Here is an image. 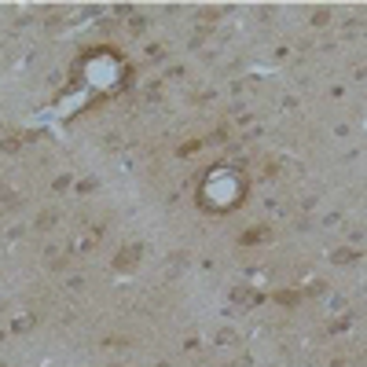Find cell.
<instances>
[{"instance_id": "1", "label": "cell", "mask_w": 367, "mask_h": 367, "mask_svg": "<svg viewBox=\"0 0 367 367\" xmlns=\"http://www.w3.org/2000/svg\"><path fill=\"white\" fill-rule=\"evenodd\" d=\"M33 327H37L33 316H18L15 323H11V331H15V334H26V331H33Z\"/></svg>"}, {"instance_id": "2", "label": "cell", "mask_w": 367, "mask_h": 367, "mask_svg": "<svg viewBox=\"0 0 367 367\" xmlns=\"http://www.w3.org/2000/svg\"><path fill=\"white\" fill-rule=\"evenodd\" d=\"M136 257H140V250H136V246H133V250H121V253H117V268L136 265Z\"/></svg>"}, {"instance_id": "3", "label": "cell", "mask_w": 367, "mask_h": 367, "mask_svg": "<svg viewBox=\"0 0 367 367\" xmlns=\"http://www.w3.org/2000/svg\"><path fill=\"white\" fill-rule=\"evenodd\" d=\"M235 301L250 305V301H257V294H253V290H246V286H235Z\"/></svg>"}, {"instance_id": "4", "label": "cell", "mask_w": 367, "mask_h": 367, "mask_svg": "<svg viewBox=\"0 0 367 367\" xmlns=\"http://www.w3.org/2000/svg\"><path fill=\"white\" fill-rule=\"evenodd\" d=\"M334 261H338V265H352V261H356V250H334Z\"/></svg>"}, {"instance_id": "5", "label": "cell", "mask_w": 367, "mask_h": 367, "mask_svg": "<svg viewBox=\"0 0 367 367\" xmlns=\"http://www.w3.org/2000/svg\"><path fill=\"white\" fill-rule=\"evenodd\" d=\"M92 246H96V239H92V235H81V239L74 242V250L77 253H84V250H92Z\"/></svg>"}, {"instance_id": "6", "label": "cell", "mask_w": 367, "mask_h": 367, "mask_svg": "<svg viewBox=\"0 0 367 367\" xmlns=\"http://www.w3.org/2000/svg\"><path fill=\"white\" fill-rule=\"evenodd\" d=\"M239 338H235V331H217V345H235Z\"/></svg>"}, {"instance_id": "7", "label": "cell", "mask_w": 367, "mask_h": 367, "mask_svg": "<svg viewBox=\"0 0 367 367\" xmlns=\"http://www.w3.org/2000/svg\"><path fill=\"white\" fill-rule=\"evenodd\" d=\"M261 239H268V232H246L242 235V242H261Z\"/></svg>"}, {"instance_id": "8", "label": "cell", "mask_w": 367, "mask_h": 367, "mask_svg": "<svg viewBox=\"0 0 367 367\" xmlns=\"http://www.w3.org/2000/svg\"><path fill=\"white\" fill-rule=\"evenodd\" d=\"M41 228H48V224H55V213H41V220H37Z\"/></svg>"}, {"instance_id": "9", "label": "cell", "mask_w": 367, "mask_h": 367, "mask_svg": "<svg viewBox=\"0 0 367 367\" xmlns=\"http://www.w3.org/2000/svg\"><path fill=\"white\" fill-rule=\"evenodd\" d=\"M312 26H327V11H316V15H312Z\"/></svg>"}, {"instance_id": "10", "label": "cell", "mask_w": 367, "mask_h": 367, "mask_svg": "<svg viewBox=\"0 0 367 367\" xmlns=\"http://www.w3.org/2000/svg\"><path fill=\"white\" fill-rule=\"evenodd\" d=\"M0 342H4V334H0Z\"/></svg>"}, {"instance_id": "11", "label": "cell", "mask_w": 367, "mask_h": 367, "mask_svg": "<svg viewBox=\"0 0 367 367\" xmlns=\"http://www.w3.org/2000/svg\"><path fill=\"white\" fill-rule=\"evenodd\" d=\"M0 312H4V305H0Z\"/></svg>"}]
</instances>
